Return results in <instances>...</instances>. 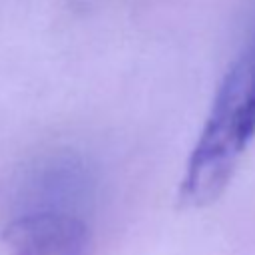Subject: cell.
Listing matches in <instances>:
<instances>
[{
  "label": "cell",
  "mask_w": 255,
  "mask_h": 255,
  "mask_svg": "<svg viewBox=\"0 0 255 255\" xmlns=\"http://www.w3.org/2000/svg\"><path fill=\"white\" fill-rule=\"evenodd\" d=\"M255 137V40L227 70L179 185L185 207L213 203Z\"/></svg>",
  "instance_id": "6da1fadb"
},
{
  "label": "cell",
  "mask_w": 255,
  "mask_h": 255,
  "mask_svg": "<svg viewBox=\"0 0 255 255\" xmlns=\"http://www.w3.org/2000/svg\"><path fill=\"white\" fill-rule=\"evenodd\" d=\"M4 241L10 255H92L88 225L66 211H30L8 223Z\"/></svg>",
  "instance_id": "7a4b0ae2"
}]
</instances>
